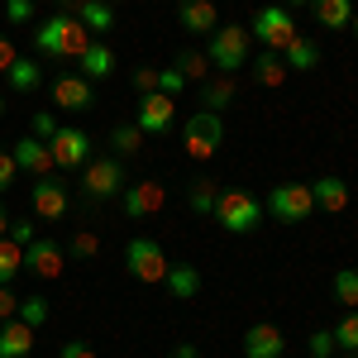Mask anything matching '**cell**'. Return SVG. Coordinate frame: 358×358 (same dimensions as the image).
Here are the masks:
<instances>
[{
	"instance_id": "45",
	"label": "cell",
	"mask_w": 358,
	"mask_h": 358,
	"mask_svg": "<svg viewBox=\"0 0 358 358\" xmlns=\"http://www.w3.org/2000/svg\"><path fill=\"white\" fill-rule=\"evenodd\" d=\"M15 43H10V38H5V34H0V72H10V67H15Z\"/></svg>"
},
{
	"instance_id": "3",
	"label": "cell",
	"mask_w": 358,
	"mask_h": 358,
	"mask_svg": "<svg viewBox=\"0 0 358 358\" xmlns=\"http://www.w3.org/2000/svg\"><path fill=\"white\" fill-rule=\"evenodd\" d=\"M124 187H129L124 163H120L115 153H91V163L82 167V192H86V201H91V206H96V201H115Z\"/></svg>"
},
{
	"instance_id": "12",
	"label": "cell",
	"mask_w": 358,
	"mask_h": 358,
	"mask_svg": "<svg viewBox=\"0 0 358 358\" xmlns=\"http://www.w3.org/2000/svg\"><path fill=\"white\" fill-rule=\"evenodd\" d=\"M62 268H67V248L53 244V239H34L24 248V273H34L38 282H57Z\"/></svg>"
},
{
	"instance_id": "9",
	"label": "cell",
	"mask_w": 358,
	"mask_h": 358,
	"mask_svg": "<svg viewBox=\"0 0 358 358\" xmlns=\"http://www.w3.org/2000/svg\"><path fill=\"white\" fill-rule=\"evenodd\" d=\"M268 210H273V220L282 224H301L310 210H315V196H310V182H282L268 192Z\"/></svg>"
},
{
	"instance_id": "13",
	"label": "cell",
	"mask_w": 358,
	"mask_h": 358,
	"mask_svg": "<svg viewBox=\"0 0 358 358\" xmlns=\"http://www.w3.org/2000/svg\"><path fill=\"white\" fill-rule=\"evenodd\" d=\"M172 120H177V101L172 96H163V91H153V96H138V115H134V124L143 129V138L153 134H167L172 129Z\"/></svg>"
},
{
	"instance_id": "8",
	"label": "cell",
	"mask_w": 358,
	"mask_h": 358,
	"mask_svg": "<svg viewBox=\"0 0 358 358\" xmlns=\"http://www.w3.org/2000/svg\"><path fill=\"white\" fill-rule=\"evenodd\" d=\"M48 153H53L57 172H82L86 163H91V134L86 129H77V124H62L53 138H48Z\"/></svg>"
},
{
	"instance_id": "7",
	"label": "cell",
	"mask_w": 358,
	"mask_h": 358,
	"mask_svg": "<svg viewBox=\"0 0 358 358\" xmlns=\"http://www.w3.org/2000/svg\"><path fill=\"white\" fill-rule=\"evenodd\" d=\"M248 34H253L268 53H287V43H292L301 29H296V20H292V10H282V5H263V10L253 15Z\"/></svg>"
},
{
	"instance_id": "52",
	"label": "cell",
	"mask_w": 358,
	"mask_h": 358,
	"mask_svg": "<svg viewBox=\"0 0 358 358\" xmlns=\"http://www.w3.org/2000/svg\"><path fill=\"white\" fill-rule=\"evenodd\" d=\"M106 5H120V0H106Z\"/></svg>"
},
{
	"instance_id": "37",
	"label": "cell",
	"mask_w": 358,
	"mask_h": 358,
	"mask_svg": "<svg viewBox=\"0 0 358 358\" xmlns=\"http://www.w3.org/2000/svg\"><path fill=\"white\" fill-rule=\"evenodd\" d=\"M5 20L10 24H29L34 20V0H5Z\"/></svg>"
},
{
	"instance_id": "30",
	"label": "cell",
	"mask_w": 358,
	"mask_h": 358,
	"mask_svg": "<svg viewBox=\"0 0 358 358\" xmlns=\"http://www.w3.org/2000/svg\"><path fill=\"white\" fill-rule=\"evenodd\" d=\"M20 273H24V248H20L15 239H10V234H5V239H0V282L10 287V282H15Z\"/></svg>"
},
{
	"instance_id": "22",
	"label": "cell",
	"mask_w": 358,
	"mask_h": 358,
	"mask_svg": "<svg viewBox=\"0 0 358 358\" xmlns=\"http://www.w3.org/2000/svg\"><path fill=\"white\" fill-rule=\"evenodd\" d=\"M5 82H10V91H20V96H34L38 82H43V67L34 57H15V67L5 72Z\"/></svg>"
},
{
	"instance_id": "17",
	"label": "cell",
	"mask_w": 358,
	"mask_h": 358,
	"mask_svg": "<svg viewBox=\"0 0 358 358\" xmlns=\"http://www.w3.org/2000/svg\"><path fill=\"white\" fill-rule=\"evenodd\" d=\"M287 334L277 325H248L244 330V358H282Z\"/></svg>"
},
{
	"instance_id": "48",
	"label": "cell",
	"mask_w": 358,
	"mask_h": 358,
	"mask_svg": "<svg viewBox=\"0 0 358 358\" xmlns=\"http://www.w3.org/2000/svg\"><path fill=\"white\" fill-rule=\"evenodd\" d=\"M282 10H301V5H310V0H277Z\"/></svg>"
},
{
	"instance_id": "1",
	"label": "cell",
	"mask_w": 358,
	"mask_h": 358,
	"mask_svg": "<svg viewBox=\"0 0 358 358\" xmlns=\"http://www.w3.org/2000/svg\"><path fill=\"white\" fill-rule=\"evenodd\" d=\"M34 43H38V53L43 57H77L91 48V29L77 20V15H48L43 24L34 29Z\"/></svg>"
},
{
	"instance_id": "19",
	"label": "cell",
	"mask_w": 358,
	"mask_h": 358,
	"mask_svg": "<svg viewBox=\"0 0 358 358\" xmlns=\"http://www.w3.org/2000/svg\"><path fill=\"white\" fill-rule=\"evenodd\" d=\"M310 196H315V210H325V215H339L349 206V187L339 177H315L310 182Z\"/></svg>"
},
{
	"instance_id": "46",
	"label": "cell",
	"mask_w": 358,
	"mask_h": 358,
	"mask_svg": "<svg viewBox=\"0 0 358 358\" xmlns=\"http://www.w3.org/2000/svg\"><path fill=\"white\" fill-rule=\"evenodd\" d=\"M82 10V0H57V15H77Z\"/></svg>"
},
{
	"instance_id": "39",
	"label": "cell",
	"mask_w": 358,
	"mask_h": 358,
	"mask_svg": "<svg viewBox=\"0 0 358 358\" xmlns=\"http://www.w3.org/2000/svg\"><path fill=\"white\" fill-rule=\"evenodd\" d=\"M57 129H62V124H57V120H53L48 110H34V138H43V143H48V138H53Z\"/></svg>"
},
{
	"instance_id": "14",
	"label": "cell",
	"mask_w": 358,
	"mask_h": 358,
	"mask_svg": "<svg viewBox=\"0 0 358 358\" xmlns=\"http://www.w3.org/2000/svg\"><path fill=\"white\" fill-rule=\"evenodd\" d=\"M53 101H57V110H72V115H82L96 106V86L86 82L82 72H62L53 82Z\"/></svg>"
},
{
	"instance_id": "33",
	"label": "cell",
	"mask_w": 358,
	"mask_h": 358,
	"mask_svg": "<svg viewBox=\"0 0 358 358\" xmlns=\"http://www.w3.org/2000/svg\"><path fill=\"white\" fill-rule=\"evenodd\" d=\"M215 201H220V187L206 177V182H192V210L196 215H215Z\"/></svg>"
},
{
	"instance_id": "32",
	"label": "cell",
	"mask_w": 358,
	"mask_h": 358,
	"mask_svg": "<svg viewBox=\"0 0 358 358\" xmlns=\"http://www.w3.org/2000/svg\"><path fill=\"white\" fill-rule=\"evenodd\" d=\"M334 349H344V354H358V310H344L339 315V325H334Z\"/></svg>"
},
{
	"instance_id": "40",
	"label": "cell",
	"mask_w": 358,
	"mask_h": 358,
	"mask_svg": "<svg viewBox=\"0 0 358 358\" xmlns=\"http://www.w3.org/2000/svg\"><path fill=\"white\" fill-rule=\"evenodd\" d=\"M334 354V334L330 330H315L310 334V358H330Z\"/></svg>"
},
{
	"instance_id": "53",
	"label": "cell",
	"mask_w": 358,
	"mask_h": 358,
	"mask_svg": "<svg viewBox=\"0 0 358 358\" xmlns=\"http://www.w3.org/2000/svg\"><path fill=\"white\" fill-rule=\"evenodd\" d=\"M344 358H358V354H344Z\"/></svg>"
},
{
	"instance_id": "51",
	"label": "cell",
	"mask_w": 358,
	"mask_h": 358,
	"mask_svg": "<svg viewBox=\"0 0 358 358\" xmlns=\"http://www.w3.org/2000/svg\"><path fill=\"white\" fill-rule=\"evenodd\" d=\"M0 115H5V101H0Z\"/></svg>"
},
{
	"instance_id": "2",
	"label": "cell",
	"mask_w": 358,
	"mask_h": 358,
	"mask_svg": "<svg viewBox=\"0 0 358 358\" xmlns=\"http://www.w3.org/2000/svg\"><path fill=\"white\" fill-rule=\"evenodd\" d=\"M248 43H253V34L248 24H220L210 34V43H206V57H210V67L220 72V77H234L239 67H248Z\"/></svg>"
},
{
	"instance_id": "16",
	"label": "cell",
	"mask_w": 358,
	"mask_h": 358,
	"mask_svg": "<svg viewBox=\"0 0 358 358\" xmlns=\"http://www.w3.org/2000/svg\"><path fill=\"white\" fill-rule=\"evenodd\" d=\"M34 339H38V330L24 325L20 315L15 320H0V358H29L34 354Z\"/></svg>"
},
{
	"instance_id": "27",
	"label": "cell",
	"mask_w": 358,
	"mask_h": 358,
	"mask_svg": "<svg viewBox=\"0 0 358 358\" xmlns=\"http://www.w3.org/2000/svg\"><path fill=\"white\" fill-rule=\"evenodd\" d=\"M282 57H287V72H310V67L320 62V48H315L306 34H296V38L287 43V53H282Z\"/></svg>"
},
{
	"instance_id": "10",
	"label": "cell",
	"mask_w": 358,
	"mask_h": 358,
	"mask_svg": "<svg viewBox=\"0 0 358 358\" xmlns=\"http://www.w3.org/2000/svg\"><path fill=\"white\" fill-rule=\"evenodd\" d=\"M120 206H124L129 220H148V215H158L167 206V187L153 182V177H148V182H129V187L120 192Z\"/></svg>"
},
{
	"instance_id": "18",
	"label": "cell",
	"mask_w": 358,
	"mask_h": 358,
	"mask_svg": "<svg viewBox=\"0 0 358 358\" xmlns=\"http://www.w3.org/2000/svg\"><path fill=\"white\" fill-rule=\"evenodd\" d=\"M177 20H182L187 34H215L220 29V10H215V0H182Z\"/></svg>"
},
{
	"instance_id": "49",
	"label": "cell",
	"mask_w": 358,
	"mask_h": 358,
	"mask_svg": "<svg viewBox=\"0 0 358 358\" xmlns=\"http://www.w3.org/2000/svg\"><path fill=\"white\" fill-rule=\"evenodd\" d=\"M10 234V215H5V206H0V239Z\"/></svg>"
},
{
	"instance_id": "11",
	"label": "cell",
	"mask_w": 358,
	"mask_h": 358,
	"mask_svg": "<svg viewBox=\"0 0 358 358\" xmlns=\"http://www.w3.org/2000/svg\"><path fill=\"white\" fill-rule=\"evenodd\" d=\"M34 215L38 220H62L67 210H72V192H67V182H57V177H34Z\"/></svg>"
},
{
	"instance_id": "38",
	"label": "cell",
	"mask_w": 358,
	"mask_h": 358,
	"mask_svg": "<svg viewBox=\"0 0 358 358\" xmlns=\"http://www.w3.org/2000/svg\"><path fill=\"white\" fill-rule=\"evenodd\" d=\"M134 91L138 96H153L158 91V67H134Z\"/></svg>"
},
{
	"instance_id": "5",
	"label": "cell",
	"mask_w": 358,
	"mask_h": 358,
	"mask_svg": "<svg viewBox=\"0 0 358 358\" xmlns=\"http://www.w3.org/2000/svg\"><path fill=\"white\" fill-rule=\"evenodd\" d=\"M224 138V120L215 110H196L187 120V129H182V148H187V158L192 163H210L215 158V148H220Z\"/></svg>"
},
{
	"instance_id": "36",
	"label": "cell",
	"mask_w": 358,
	"mask_h": 358,
	"mask_svg": "<svg viewBox=\"0 0 358 358\" xmlns=\"http://www.w3.org/2000/svg\"><path fill=\"white\" fill-rule=\"evenodd\" d=\"M182 86H187V77H182L177 67H158V91H163V96L177 101V91H182Z\"/></svg>"
},
{
	"instance_id": "6",
	"label": "cell",
	"mask_w": 358,
	"mask_h": 358,
	"mask_svg": "<svg viewBox=\"0 0 358 358\" xmlns=\"http://www.w3.org/2000/svg\"><path fill=\"white\" fill-rule=\"evenodd\" d=\"M167 268H172V258L163 253L158 239H129V248H124V273L134 277V282L158 287V282L167 277Z\"/></svg>"
},
{
	"instance_id": "4",
	"label": "cell",
	"mask_w": 358,
	"mask_h": 358,
	"mask_svg": "<svg viewBox=\"0 0 358 358\" xmlns=\"http://www.w3.org/2000/svg\"><path fill=\"white\" fill-rule=\"evenodd\" d=\"M210 220L220 224V229H229V234H253L263 224V201L248 196V192H220Z\"/></svg>"
},
{
	"instance_id": "34",
	"label": "cell",
	"mask_w": 358,
	"mask_h": 358,
	"mask_svg": "<svg viewBox=\"0 0 358 358\" xmlns=\"http://www.w3.org/2000/svg\"><path fill=\"white\" fill-rule=\"evenodd\" d=\"M15 315L38 330V325H48V301H43V296H20V310H15Z\"/></svg>"
},
{
	"instance_id": "21",
	"label": "cell",
	"mask_w": 358,
	"mask_h": 358,
	"mask_svg": "<svg viewBox=\"0 0 358 358\" xmlns=\"http://www.w3.org/2000/svg\"><path fill=\"white\" fill-rule=\"evenodd\" d=\"M287 77H292V72H287V57H282V53H268V48H263V53L253 57V82H258V86L273 91V86H282Z\"/></svg>"
},
{
	"instance_id": "42",
	"label": "cell",
	"mask_w": 358,
	"mask_h": 358,
	"mask_svg": "<svg viewBox=\"0 0 358 358\" xmlns=\"http://www.w3.org/2000/svg\"><path fill=\"white\" fill-rule=\"evenodd\" d=\"M15 177H20V163H15L10 153H0V196L15 187Z\"/></svg>"
},
{
	"instance_id": "47",
	"label": "cell",
	"mask_w": 358,
	"mask_h": 358,
	"mask_svg": "<svg viewBox=\"0 0 358 358\" xmlns=\"http://www.w3.org/2000/svg\"><path fill=\"white\" fill-rule=\"evenodd\" d=\"M172 358H201V354H196V344H177V349H172Z\"/></svg>"
},
{
	"instance_id": "28",
	"label": "cell",
	"mask_w": 358,
	"mask_h": 358,
	"mask_svg": "<svg viewBox=\"0 0 358 358\" xmlns=\"http://www.w3.org/2000/svg\"><path fill=\"white\" fill-rule=\"evenodd\" d=\"M172 67H177L187 82H210V72H215V67H210V57H206V48H187V53H177Z\"/></svg>"
},
{
	"instance_id": "15",
	"label": "cell",
	"mask_w": 358,
	"mask_h": 358,
	"mask_svg": "<svg viewBox=\"0 0 358 358\" xmlns=\"http://www.w3.org/2000/svg\"><path fill=\"white\" fill-rule=\"evenodd\" d=\"M10 158L20 163V172H29V177H53V153H48V143L43 138H34V134H24V138H15V148H10Z\"/></svg>"
},
{
	"instance_id": "35",
	"label": "cell",
	"mask_w": 358,
	"mask_h": 358,
	"mask_svg": "<svg viewBox=\"0 0 358 358\" xmlns=\"http://www.w3.org/2000/svg\"><path fill=\"white\" fill-rule=\"evenodd\" d=\"M96 253H101V239L91 229H77L72 244H67V258H96Z\"/></svg>"
},
{
	"instance_id": "26",
	"label": "cell",
	"mask_w": 358,
	"mask_h": 358,
	"mask_svg": "<svg viewBox=\"0 0 358 358\" xmlns=\"http://www.w3.org/2000/svg\"><path fill=\"white\" fill-rule=\"evenodd\" d=\"M77 20H82V24L91 29V38H96V34H110V29H115V10L106 5V0H82Z\"/></svg>"
},
{
	"instance_id": "25",
	"label": "cell",
	"mask_w": 358,
	"mask_h": 358,
	"mask_svg": "<svg viewBox=\"0 0 358 358\" xmlns=\"http://www.w3.org/2000/svg\"><path fill=\"white\" fill-rule=\"evenodd\" d=\"M234 91H239L234 77H210V82L201 86V110H215V115H220L224 106L234 101Z\"/></svg>"
},
{
	"instance_id": "20",
	"label": "cell",
	"mask_w": 358,
	"mask_h": 358,
	"mask_svg": "<svg viewBox=\"0 0 358 358\" xmlns=\"http://www.w3.org/2000/svg\"><path fill=\"white\" fill-rule=\"evenodd\" d=\"M77 72H82L86 82H101V77H110V72H115V53L101 43V38H91V48L77 57Z\"/></svg>"
},
{
	"instance_id": "23",
	"label": "cell",
	"mask_w": 358,
	"mask_h": 358,
	"mask_svg": "<svg viewBox=\"0 0 358 358\" xmlns=\"http://www.w3.org/2000/svg\"><path fill=\"white\" fill-rule=\"evenodd\" d=\"M163 282H167V292H172L177 301H192L196 292H201V273H196L192 263H172Z\"/></svg>"
},
{
	"instance_id": "41",
	"label": "cell",
	"mask_w": 358,
	"mask_h": 358,
	"mask_svg": "<svg viewBox=\"0 0 358 358\" xmlns=\"http://www.w3.org/2000/svg\"><path fill=\"white\" fill-rule=\"evenodd\" d=\"M15 310H20V292L0 282V320H15Z\"/></svg>"
},
{
	"instance_id": "44",
	"label": "cell",
	"mask_w": 358,
	"mask_h": 358,
	"mask_svg": "<svg viewBox=\"0 0 358 358\" xmlns=\"http://www.w3.org/2000/svg\"><path fill=\"white\" fill-rule=\"evenodd\" d=\"M57 358H96V349H91V344H82V339H67Z\"/></svg>"
},
{
	"instance_id": "29",
	"label": "cell",
	"mask_w": 358,
	"mask_h": 358,
	"mask_svg": "<svg viewBox=\"0 0 358 358\" xmlns=\"http://www.w3.org/2000/svg\"><path fill=\"white\" fill-rule=\"evenodd\" d=\"M110 148H115V158H134L138 148H143V129H138L134 120L129 124H110Z\"/></svg>"
},
{
	"instance_id": "24",
	"label": "cell",
	"mask_w": 358,
	"mask_h": 358,
	"mask_svg": "<svg viewBox=\"0 0 358 358\" xmlns=\"http://www.w3.org/2000/svg\"><path fill=\"white\" fill-rule=\"evenodd\" d=\"M315 20L325 29H349L354 24V0H310Z\"/></svg>"
},
{
	"instance_id": "43",
	"label": "cell",
	"mask_w": 358,
	"mask_h": 358,
	"mask_svg": "<svg viewBox=\"0 0 358 358\" xmlns=\"http://www.w3.org/2000/svg\"><path fill=\"white\" fill-rule=\"evenodd\" d=\"M10 239H15L20 248H29L38 234H34V224H29V220H10Z\"/></svg>"
},
{
	"instance_id": "31",
	"label": "cell",
	"mask_w": 358,
	"mask_h": 358,
	"mask_svg": "<svg viewBox=\"0 0 358 358\" xmlns=\"http://www.w3.org/2000/svg\"><path fill=\"white\" fill-rule=\"evenodd\" d=\"M334 301L344 310H358V268H339L334 273Z\"/></svg>"
},
{
	"instance_id": "50",
	"label": "cell",
	"mask_w": 358,
	"mask_h": 358,
	"mask_svg": "<svg viewBox=\"0 0 358 358\" xmlns=\"http://www.w3.org/2000/svg\"><path fill=\"white\" fill-rule=\"evenodd\" d=\"M349 29H354V38H358V10H354V24H349Z\"/></svg>"
}]
</instances>
